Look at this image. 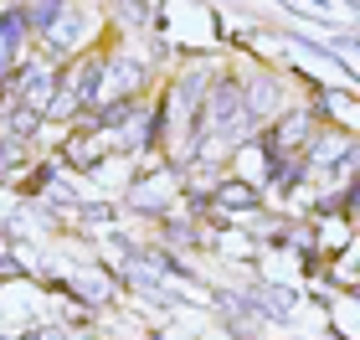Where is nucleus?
<instances>
[]
</instances>
